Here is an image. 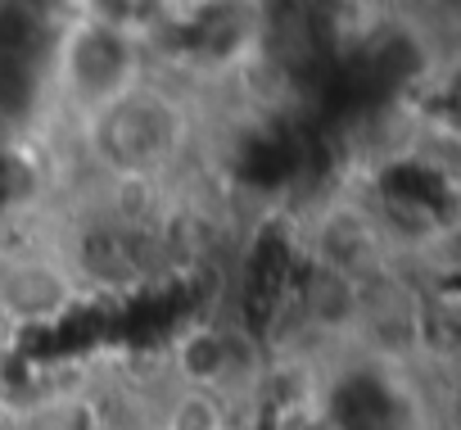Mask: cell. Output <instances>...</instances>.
Instances as JSON below:
<instances>
[{"mask_svg": "<svg viewBox=\"0 0 461 430\" xmlns=\"http://www.w3.org/2000/svg\"><path fill=\"white\" fill-rule=\"evenodd\" d=\"M73 78L82 91L91 96H113L127 78V64H131V50H127V32H113V28H100L91 23L86 32L73 37Z\"/></svg>", "mask_w": 461, "mask_h": 430, "instance_id": "cell-1", "label": "cell"}, {"mask_svg": "<svg viewBox=\"0 0 461 430\" xmlns=\"http://www.w3.org/2000/svg\"><path fill=\"white\" fill-rule=\"evenodd\" d=\"M0 299H5L14 313H28V317H46L55 313L68 290L59 281V272H50L46 263H23L14 272H5V286H0Z\"/></svg>", "mask_w": 461, "mask_h": 430, "instance_id": "cell-2", "label": "cell"}, {"mask_svg": "<svg viewBox=\"0 0 461 430\" xmlns=\"http://www.w3.org/2000/svg\"><path fill=\"white\" fill-rule=\"evenodd\" d=\"M230 367V349L217 331H194L185 344H181V371L194 380V385H212L221 371Z\"/></svg>", "mask_w": 461, "mask_h": 430, "instance_id": "cell-3", "label": "cell"}, {"mask_svg": "<svg viewBox=\"0 0 461 430\" xmlns=\"http://www.w3.org/2000/svg\"><path fill=\"white\" fill-rule=\"evenodd\" d=\"M167 430H226L221 403H217L208 389H190V394H181V398L172 403Z\"/></svg>", "mask_w": 461, "mask_h": 430, "instance_id": "cell-4", "label": "cell"}, {"mask_svg": "<svg viewBox=\"0 0 461 430\" xmlns=\"http://www.w3.org/2000/svg\"><path fill=\"white\" fill-rule=\"evenodd\" d=\"M149 5H154V0H91L100 28H113V32H127L136 19L149 14Z\"/></svg>", "mask_w": 461, "mask_h": 430, "instance_id": "cell-5", "label": "cell"}]
</instances>
